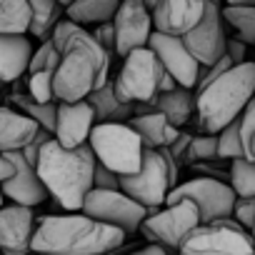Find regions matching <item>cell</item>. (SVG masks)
Listing matches in <instances>:
<instances>
[{"label": "cell", "mask_w": 255, "mask_h": 255, "mask_svg": "<svg viewBox=\"0 0 255 255\" xmlns=\"http://www.w3.org/2000/svg\"><path fill=\"white\" fill-rule=\"evenodd\" d=\"M33 43L28 35H0V80L15 83L30 68Z\"/></svg>", "instance_id": "20"}, {"label": "cell", "mask_w": 255, "mask_h": 255, "mask_svg": "<svg viewBox=\"0 0 255 255\" xmlns=\"http://www.w3.org/2000/svg\"><path fill=\"white\" fill-rule=\"evenodd\" d=\"M178 200H190L198 213H200V223L208 225V223H215V220H225L233 215V205H235V193L228 183L218 180V178H208V175H200V178H190L185 183H178L165 205L170 203H178Z\"/></svg>", "instance_id": "9"}, {"label": "cell", "mask_w": 255, "mask_h": 255, "mask_svg": "<svg viewBox=\"0 0 255 255\" xmlns=\"http://www.w3.org/2000/svg\"><path fill=\"white\" fill-rule=\"evenodd\" d=\"M95 128V113L88 105V100L80 103H58V115H55V130H53V140L65 148H80L88 143L90 133Z\"/></svg>", "instance_id": "17"}, {"label": "cell", "mask_w": 255, "mask_h": 255, "mask_svg": "<svg viewBox=\"0 0 255 255\" xmlns=\"http://www.w3.org/2000/svg\"><path fill=\"white\" fill-rule=\"evenodd\" d=\"M110 53L90 35V30L75 33L60 53V63L53 75L55 103H80L93 90L103 88L110 78Z\"/></svg>", "instance_id": "3"}, {"label": "cell", "mask_w": 255, "mask_h": 255, "mask_svg": "<svg viewBox=\"0 0 255 255\" xmlns=\"http://www.w3.org/2000/svg\"><path fill=\"white\" fill-rule=\"evenodd\" d=\"M125 235L85 213L38 218L33 253L38 255H108L123 245Z\"/></svg>", "instance_id": "1"}, {"label": "cell", "mask_w": 255, "mask_h": 255, "mask_svg": "<svg viewBox=\"0 0 255 255\" xmlns=\"http://www.w3.org/2000/svg\"><path fill=\"white\" fill-rule=\"evenodd\" d=\"M113 30H115V55L120 58L130 55L133 50L148 48V40L153 35L150 5L145 0H123L113 18Z\"/></svg>", "instance_id": "13"}, {"label": "cell", "mask_w": 255, "mask_h": 255, "mask_svg": "<svg viewBox=\"0 0 255 255\" xmlns=\"http://www.w3.org/2000/svg\"><path fill=\"white\" fill-rule=\"evenodd\" d=\"M3 85H5V83H3V80H0V90H3Z\"/></svg>", "instance_id": "49"}, {"label": "cell", "mask_w": 255, "mask_h": 255, "mask_svg": "<svg viewBox=\"0 0 255 255\" xmlns=\"http://www.w3.org/2000/svg\"><path fill=\"white\" fill-rule=\"evenodd\" d=\"M185 160H218V135H193Z\"/></svg>", "instance_id": "33"}, {"label": "cell", "mask_w": 255, "mask_h": 255, "mask_svg": "<svg viewBox=\"0 0 255 255\" xmlns=\"http://www.w3.org/2000/svg\"><path fill=\"white\" fill-rule=\"evenodd\" d=\"M30 23L28 0H0V35H28Z\"/></svg>", "instance_id": "25"}, {"label": "cell", "mask_w": 255, "mask_h": 255, "mask_svg": "<svg viewBox=\"0 0 255 255\" xmlns=\"http://www.w3.org/2000/svg\"><path fill=\"white\" fill-rule=\"evenodd\" d=\"M83 28L78 25V23H73V20H68L65 15L55 23V28H53V33H50V40H53V45H55V50L58 53H63V48L68 45V40L75 35V33H80Z\"/></svg>", "instance_id": "35"}, {"label": "cell", "mask_w": 255, "mask_h": 255, "mask_svg": "<svg viewBox=\"0 0 255 255\" xmlns=\"http://www.w3.org/2000/svg\"><path fill=\"white\" fill-rule=\"evenodd\" d=\"M80 213H85L88 218L108 228L120 230L123 235L138 233L143 220L148 218V210L130 195H125L123 190H95V188L85 195Z\"/></svg>", "instance_id": "8"}, {"label": "cell", "mask_w": 255, "mask_h": 255, "mask_svg": "<svg viewBox=\"0 0 255 255\" xmlns=\"http://www.w3.org/2000/svg\"><path fill=\"white\" fill-rule=\"evenodd\" d=\"M218 158H225V160H238V158H245V150H243V140H240V123H230L228 128L218 133Z\"/></svg>", "instance_id": "30"}, {"label": "cell", "mask_w": 255, "mask_h": 255, "mask_svg": "<svg viewBox=\"0 0 255 255\" xmlns=\"http://www.w3.org/2000/svg\"><path fill=\"white\" fill-rule=\"evenodd\" d=\"M170 255H178V253H170Z\"/></svg>", "instance_id": "51"}, {"label": "cell", "mask_w": 255, "mask_h": 255, "mask_svg": "<svg viewBox=\"0 0 255 255\" xmlns=\"http://www.w3.org/2000/svg\"><path fill=\"white\" fill-rule=\"evenodd\" d=\"M228 8H255V0H223Z\"/></svg>", "instance_id": "44"}, {"label": "cell", "mask_w": 255, "mask_h": 255, "mask_svg": "<svg viewBox=\"0 0 255 255\" xmlns=\"http://www.w3.org/2000/svg\"><path fill=\"white\" fill-rule=\"evenodd\" d=\"M245 158H248V160H255V135H253V140H250L248 148H245Z\"/></svg>", "instance_id": "45"}, {"label": "cell", "mask_w": 255, "mask_h": 255, "mask_svg": "<svg viewBox=\"0 0 255 255\" xmlns=\"http://www.w3.org/2000/svg\"><path fill=\"white\" fill-rule=\"evenodd\" d=\"M243 230H253V223H255V198H235V205H233V215H230Z\"/></svg>", "instance_id": "34"}, {"label": "cell", "mask_w": 255, "mask_h": 255, "mask_svg": "<svg viewBox=\"0 0 255 255\" xmlns=\"http://www.w3.org/2000/svg\"><path fill=\"white\" fill-rule=\"evenodd\" d=\"M90 35H93V38H95V40L110 53V55H115V30H113V20L90 28Z\"/></svg>", "instance_id": "38"}, {"label": "cell", "mask_w": 255, "mask_h": 255, "mask_svg": "<svg viewBox=\"0 0 255 255\" xmlns=\"http://www.w3.org/2000/svg\"><path fill=\"white\" fill-rule=\"evenodd\" d=\"M163 73L165 70L150 48L133 50L123 58V65L113 78V90L128 105H148L160 93Z\"/></svg>", "instance_id": "6"}, {"label": "cell", "mask_w": 255, "mask_h": 255, "mask_svg": "<svg viewBox=\"0 0 255 255\" xmlns=\"http://www.w3.org/2000/svg\"><path fill=\"white\" fill-rule=\"evenodd\" d=\"M120 190L125 195H130L133 200H138L148 213H155L165 205L173 183L168 175V165L160 155V150H150L145 148V158L138 173L133 175H123L120 178Z\"/></svg>", "instance_id": "11"}, {"label": "cell", "mask_w": 255, "mask_h": 255, "mask_svg": "<svg viewBox=\"0 0 255 255\" xmlns=\"http://www.w3.org/2000/svg\"><path fill=\"white\" fill-rule=\"evenodd\" d=\"M95 160L115 175H133L140 170L145 145L128 123H95L88 138Z\"/></svg>", "instance_id": "5"}, {"label": "cell", "mask_w": 255, "mask_h": 255, "mask_svg": "<svg viewBox=\"0 0 255 255\" xmlns=\"http://www.w3.org/2000/svg\"><path fill=\"white\" fill-rule=\"evenodd\" d=\"M203 3H205V13L200 23L183 38V43L190 50V55L200 63V68H210L225 55V45H228L225 25L228 23L223 18V8L218 0H203Z\"/></svg>", "instance_id": "12"}, {"label": "cell", "mask_w": 255, "mask_h": 255, "mask_svg": "<svg viewBox=\"0 0 255 255\" xmlns=\"http://www.w3.org/2000/svg\"><path fill=\"white\" fill-rule=\"evenodd\" d=\"M175 88H180L168 73H163V78H160V93H170V90H175Z\"/></svg>", "instance_id": "43"}, {"label": "cell", "mask_w": 255, "mask_h": 255, "mask_svg": "<svg viewBox=\"0 0 255 255\" xmlns=\"http://www.w3.org/2000/svg\"><path fill=\"white\" fill-rule=\"evenodd\" d=\"M120 3L123 0H73L65 8V18L88 30V25L95 28V25L110 23L115 18Z\"/></svg>", "instance_id": "24"}, {"label": "cell", "mask_w": 255, "mask_h": 255, "mask_svg": "<svg viewBox=\"0 0 255 255\" xmlns=\"http://www.w3.org/2000/svg\"><path fill=\"white\" fill-rule=\"evenodd\" d=\"M255 95V63L245 60L233 65L213 83L195 90V118L205 135H218L235 123Z\"/></svg>", "instance_id": "4"}, {"label": "cell", "mask_w": 255, "mask_h": 255, "mask_svg": "<svg viewBox=\"0 0 255 255\" xmlns=\"http://www.w3.org/2000/svg\"><path fill=\"white\" fill-rule=\"evenodd\" d=\"M38 133H40V128L28 115L0 105V153L23 150L25 145H30L35 140Z\"/></svg>", "instance_id": "19"}, {"label": "cell", "mask_w": 255, "mask_h": 255, "mask_svg": "<svg viewBox=\"0 0 255 255\" xmlns=\"http://www.w3.org/2000/svg\"><path fill=\"white\" fill-rule=\"evenodd\" d=\"M128 255H170L165 248H160V245H145V248H138V250H133V253H128Z\"/></svg>", "instance_id": "42"}, {"label": "cell", "mask_w": 255, "mask_h": 255, "mask_svg": "<svg viewBox=\"0 0 255 255\" xmlns=\"http://www.w3.org/2000/svg\"><path fill=\"white\" fill-rule=\"evenodd\" d=\"M203 0H155L150 8L153 30L170 38H185L203 18Z\"/></svg>", "instance_id": "16"}, {"label": "cell", "mask_w": 255, "mask_h": 255, "mask_svg": "<svg viewBox=\"0 0 255 255\" xmlns=\"http://www.w3.org/2000/svg\"><path fill=\"white\" fill-rule=\"evenodd\" d=\"M13 173H15L13 163L8 160V155H5V153H0V185H3L8 178H13Z\"/></svg>", "instance_id": "41"}, {"label": "cell", "mask_w": 255, "mask_h": 255, "mask_svg": "<svg viewBox=\"0 0 255 255\" xmlns=\"http://www.w3.org/2000/svg\"><path fill=\"white\" fill-rule=\"evenodd\" d=\"M148 108L165 115V120L180 130L185 123H190V118H195V93L185 90V88H175L170 93H158V98Z\"/></svg>", "instance_id": "22"}, {"label": "cell", "mask_w": 255, "mask_h": 255, "mask_svg": "<svg viewBox=\"0 0 255 255\" xmlns=\"http://www.w3.org/2000/svg\"><path fill=\"white\" fill-rule=\"evenodd\" d=\"M53 75H55V73H50V70L30 73V75H28V98H33L35 103H55Z\"/></svg>", "instance_id": "31"}, {"label": "cell", "mask_w": 255, "mask_h": 255, "mask_svg": "<svg viewBox=\"0 0 255 255\" xmlns=\"http://www.w3.org/2000/svg\"><path fill=\"white\" fill-rule=\"evenodd\" d=\"M30 13H33V23H30V35L35 38H50L55 23L65 15L63 5L58 0H28Z\"/></svg>", "instance_id": "26"}, {"label": "cell", "mask_w": 255, "mask_h": 255, "mask_svg": "<svg viewBox=\"0 0 255 255\" xmlns=\"http://www.w3.org/2000/svg\"><path fill=\"white\" fill-rule=\"evenodd\" d=\"M178 255H255V243L233 218L200 225Z\"/></svg>", "instance_id": "10"}, {"label": "cell", "mask_w": 255, "mask_h": 255, "mask_svg": "<svg viewBox=\"0 0 255 255\" xmlns=\"http://www.w3.org/2000/svg\"><path fill=\"white\" fill-rule=\"evenodd\" d=\"M30 255H38V253H30Z\"/></svg>", "instance_id": "50"}, {"label": "cell", "mask_w": 255, "mask_h": 255, "mask_svg": "<svg viewBox=\"0 0 255 255\" xmlns=\"http://www.w3.org/2000/svg\"><path fill=\"white\" fill-rule=\"evenodd\" d=\"M38 218L33 208L3 205L0 208V255H30Z\"/></svg>", "instance_id": "15"}, {"label": "cell", "mask_w": 255, "mask_h": 255, "mask_svg": "<svg viewBox=\"0 0 255 255\" xmlns=\"http://www.w3.org/2000/svg\"><path fill=\"white\" fill-rule=\"evenodd\" d=\"M145 3H148V5H150V8H153V5H155V0H145Z\"/></svg>", "instance_id": "48"}, {"label": "cell", "mask_w": 255, "mask_h": 255, "mask_svg": "<svg viewBox=\"0 0 255 255\" xmlns=\"http://www.w3.org/2000/svg\"><path fill=\"white\" fill-rule=\"evenodd\" d=\"M225 23L238 33V38L248 45H255V8H223Z\"/></svg>", "instance_id": "29"}, {"label": "cell", "mask_w": 255, "mask_h": 255, "mask_svg": "<svg viewBox=\"0 0 255 255\" xmlns=\"http://www.w3.org/2000/svg\"><path fill=\"white\" fill-rule=\"evenodd\" d=\"M5 205V193H3V188H0V208Z\"/></svg>", "instance_id": "46"}, {"label": "cell", "mask_w": 255, "mask_h": 255, "mask_svg": "<svg viewBox=\"0 0 255 255\" xmlns=\"http://www.w3.org/2000/svg\"><path fill=\"white\" fill-rule=\"evenodd\" d=\"M250 238H253V243H255V223H253V230H250Z\"/></svg>", "instance_id": "47"}, {"label": "cell", "mask_w": 255, "mask_h": 255, "mask_svg": "<svg viewBox=\"0 0 255 255\" xmlns=\"http://www.w3.org/2000/svg\"><path fill=\"white\" fill-rule=\"evenodd\" d=\"M95 155L85 145L65 150L53 138L40 148L35 160V173L43 180L48 195L65 210V213H80L85 195L93 190V175H95Z\"/></svg>", "instance_id": "2"}, {"label": "cell", "mask_w": 255, "mask_h": 255, "mask_svg": "<svg viewBox=\"0 0 255 255\" xmlns=\"http://www.w3.org/2000/svg\"><path fill=\"white\" fill-rule=\"evenodd\" d=\"M190 140H193V135H188V133H180V138L168 148V153L175 158V160H180V158H185V153H188V145H190Z\"/></svg>", "instance_id": "40"}, {"label": "cell", "mask_w": 255, "mask_h": 255, "mask_svg": "<svg viewBox=\"0 0 255 255\" xmlns=\"http://www.w3.org/2000/svg\"><path fill=\"white\" fill-rule=\"evenodd\" d=\"M228 185L233 188L235 198H255V160L248 158L230 160Z\"/></svg>", "instance_id": "28"}, {"label": "cell", "mask_w": 255, "mask_h": 255, "mask_svg": "<svg viewBox=\"0 0 255 255\" xmlns=\"http://www.w3.org/2000/svg\"><path fill=\"white\" fill-rule=\"evenodd\" d=\"M225 55L233 60V65H240V63H245V43H243L240 38H228Z\"/></svg>", "instance_id": "39"}, {"label": "cell", "mask_w": 255, "mask_h": 255, "mask_svg": "<svg viewBox=\"0 0 255 255\" xmlns=\"http://www.w3.org/2000/svg\"><path fill=\"white\" fill-rule=\"evenodd\" d=\"M128 125L140 135L143 145L150 148V150H163V148H170L178 138H180V130L173 128L165 115L155 113V110H148V113H138L128 120Z\"/></svg>", "instance_id": "21"}, {"label": "cell", "mask_w": 255, "mask_h": 255, "mask_svg": "<svg viewBox=\"0 0 255 255\" xmlns=\"http://www.w3.org/2000/svg\"><path fill=\"white\" fill-rule=\"evenodd\" d=\"M93 188L95 190H120V175L110 173L108 168H103L98 163L95 165V175H93Z\"/></svg>", "instance_id": "37"}, {"label": "cell", "mask_w": 255, "mask_h": 255, "mask_svg": "<svg viewBox=\"0 0 255 255\" xmlns=\"http://www.w3.org/2000/svg\"><path fill=\"white\" fill-rule=\"evenodd\" d=\"M8 160L13 163L15 173L13 178H8L3 185V193H5V200H10L13 205H23V208H35L40 205L45 198H48V190L43 185V180L38 178L35 173V165H30L20 150L15 153H5Z\"/></svg>", "instance_id": "18"}, {"label": "cell", "mask_w": 255, "mask_h": 255, "mask_svg": "<svg viewBox=\"0 0 255 255\" xmlns=\"http://www.w3.org/2000/svg\"><path fill=\"white\" fill-rule=\"evenodd\" d=\"M238 123H240V140H243V150H245L248 143H250L253 135H255V95H253V100L248 103V108L243 110V115L238 118Z\"/></svg>", "instance_id": "36"}, {"label": "cell", "mask_w": 255, "mask_h": 255, "mask_svg": "<svg viewBox=\"0 0 255 255\" xmlns=\"http://www.w3.org/2000/svg\"><path fill=\"white\" fill-rule=\"evenodd\" d=\"M200 213L190 200H178L170 205H163L155 213H148V218L140 225V233L153 243L165 248L168 253H180L183 243L200 228Z\"/></svg>", "instance_id": "7"}, {"label": "cell", "mask_w": 255, "mask_h": 255, "mask_svg": "<svg viewBox=\"0 0 255 255\" xmlns=\"http://www.w3.org/2000/svg\"><path fill=\"white\" fill-rule=\"evenodd\" d=\"M85 100L95 113V123H128L135 115V105H128L115 95L113 80H108L103 88L93 90Z\"/></svg>", "instance_id": "23"}, {"label": "cell", "mask_w": 255, "mask_h": 255, "mask_svg": "<svg viewBox=\"0 0 255 255\" xmlns=\"http://www.w3.org/2000/svg\"><path fill=\"white\" fill-rule=\"evenodd\" d=\"M13 100H15V105H18V110L23 115H28L40 128V130H45V133L53 135V130H55V115H58V103H35L33 98H25V95H15Z\"/></svg>", "instance_id": "27"}, {"label": "cell", "mask_w": 255, "mask_h": 255, "mask_svg": "<svg viewBox=\"0 0 255 255\" xmlns=\"http://www.w3.org/2000/svg\"><path fill=\"white\" fill-rule=\"evenodd\" d=\"M148 48L155 53V58L160 60L163 70L185 90H195L198 78H200V63L190 55V50L185 48L183 38H170V35H160L153 30Z\"/></svg>", "instance_id": "14"}, {"label": "cell", "mask_w": 255, "mask_h": 255, "mask_svg": "<svg viewBox=\"0 0 255 255\" xmlns=\"http://www.w3.org/2000/svg\"><path fill=\"white\" fill-rule=\"evenodd\" d=\"M58 63H60V53L55 50L53 40H50V38H45V40L40 43V48H35V50H33L28 75H30V73H40V70H50V73H55Z\"/></svg>", "instance_id": "32"}]
</instances>
